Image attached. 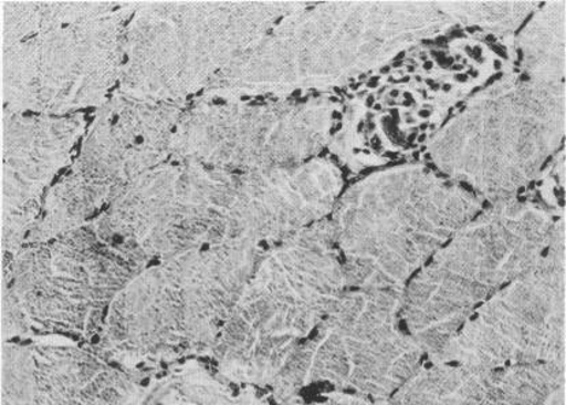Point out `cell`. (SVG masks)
Segmentation results:
<instances>
[{
	"mask_svg": "<svg viewBox=\"0 0 566 405\" xmlns=\"http://www.w3.org/2000/svg\"><path fill=\"white\" fill-rule=\"evenodd\" d=\"M481 211V199L434 167L402 165L364 177L328 218L346 285L403 291Z\"/></svg>",
	"mask_w": 566,
	"mask_h": 405,
	"instance_id": "3957f363",
	"label": "cell"
},
{
	"mask_svg": "<svg viewBox=\"0 0 566 405\" xmlns=\"http://www.w3.org/2000/svg\"><path fill=\"white\" fill-rule=\"evenodd\" d=\"M343 193L338 166L323 156L235 175L229 241L251 242L268 251L331 218Z\"/></svg>",
	"mask_w": 566,
	"mask_h": 405,
	"instance_id": "5bb4252c",
	"label": "cell"
},
{
	"mask_svg": "<svg viewBox=\"0 0 566 405\" xmlns=\"http://www.w3.org/2000/svg\"><path fill=\"white\" fill-rule=\"evenodd\" d=\"M565 230L517 279L479 305L429 362L501 368L566 363Z\"/></svg>",
	"mask_w": 566,
	"mask_h": 405,
	"instance_id": "4fadbf2b",
	"label": "cell"
},
{
	"mask_svg": "<svg viewBox=\"0 0 566 405\" xmlns=\"http://www.w3.org/2000/svg\"><path fill=\"white\" fill-rule=\"evenodd\" d=\"M452 25L442 3H302L205 96L281 100L334 89Z\"/></svg>",
	"mask_w": 566,
	"mask_h": 405,
	"instance_id": "6da1fadb",
	"label": "cell"
},
{
	"mask_svg": "<svg viewBox=\"0 0 566 405\" xmlns=\"http://www.w3.org/2000/svg\"><path fill=\"white\" fill-rule=\"evenodd\" d=\"M264 252L227 241L148 264L109 304L97 354L126 370L211 355Z\"/></svg>",
	"mask_w": 566,
	"mask_h": 405,
	"instance_id": "7a4b0ae2",
	"label": "cell"
},
{
	"mask_svg": "<svg viewBox=\"0 0 566 405\" xmlns=\"http://www.w3.org/2000/svg\"><path fill=\"white\" fill-rule=\"evenodd\" d=\"M539 6L536 2L442 3L453 24L479 27L502 33L515 32Z\"/></svg>",
	"mask_w": 566,
	"mask_h": 405,
	"instance_id": "7402d4cb",
	"label": "cell"
},
{
	"mask_svg": "<svg viewBox=\"0 0 566 405\" xmlns=\"http://www.w3.org/2000/svg\"><path fill=\"white\" fill-rule=\"evenodd\" d=\"M118 193L112 185L80 175L71 167L44 195L22 247L48 242L96 221Z\"/></svg>",
	"mask_w": 566,
	"mask_h": 405,
	"instance_id": "d6986e66",
	"label": "cell"
},
{
	"mask_svg": "<svg viewBox=\"0 0 566 405\" xmlns=\"http://www.w3.org/2000/svg\"><path fill=\"white\" fill-rule=\"evenodd\" d=\"M565 84L516 80L473 100L443 126L429 153L436 170L481 200L516 198L565 135Z\"/></svg>",
	"mask_w": 566,
	"mask_h": 405,
	"instance_id": "52a82bcc",
	"label": "cell"
},
{
	"mask_svg": "<svg viewBox=\"0 0 566 405\" xmlns=\"http://www.w3.org/2000/svg\"><path fill=\"white\" fill-rule=\"evenodd\" d=\"M0 405H34L32 349L15 343H3Z\"/></svg>",
	"mask_w": 566,
	"mask_h": 405,
	"instance_id": "603a6c76",
	"label": "cell"
},
{
	"mask_svg": "<svg viewBox=\"0 0 566 405\" xmlns=\"http://www.w3.org/2000/svg\"><path fill=\"white\" fill-rule=\"evenodd\" d=\"M235 175L169 159L119 190L97 235L151 264L229 241Z\"/></svg>",
	"mask_w": 566,
	"mask_h": 405,
	"instance_id": "7c38bea8",
	"label": "cell"
},
{
	"mask_svg": "<svg viewBox=\"0 0 566 405\" xmlns=\"http://www.w3.org/2000/svg\"><path fill=\"white\" fill-rule=\"evenodd\" d=\"M565 366L483 368L426 361L382 405H535L565 384Z\"/></svg>",
	"mask_w": 566,
	"mask_h": 405,
	"instance_id": "e0dca14e",
	"label": "cell"
},
{
	"mask_svg": "<svg viewBox=\"0 0 566 405\" xmlns=\"http://www.w3.org/2000/svg\"><path fill=\"white\" fill-rule=\"evenodd\" d=\"M302 3L137 4L126 25L119 91L187 103Z\"/></svg>",
	"mask_w": 566,
	"mask_h": 405,
	"instance_id": "8992f818",
	"label": "cell"
},
{
	"mask_svg": "<svg viewBox=\"0 0 566 405\" xmlns=\"http://www.w3.org/2000/svg\"><path fill=\"white\" fill-rule=\"evenodd\" d=\"M85 129L83 114H3L2 247L20 251L54 178Z\"/></svg>",
	"mask_w": 566,
	"mask_h": 405,
	"instance_id": "2e32d148",
	"label": "cell"
},
{
	"mask_svg": "<svg viewBox=\"0 0 566 405\" xmlns=\"http://www.w3.org/2000/svg\"><path fill=\"white\" fill-rule=\"evenodd\" d=\"M187 103L148 100L117 90L86 132L72 169L123 189L171 156Z\"/></svg>",
	"mask_w": 566,
	"mask_h": 405,
	"instance_id": "9a60e30c",
	"label": "cell"
},
{
	"mask_svg": "<svg viewBox=\"0 0 566 405\" xmlns=\"http://www.w3.org/2000/svg\"><path fill=\"white\" fill-rule=\"evenodd\" d=\"M402 298L396 289H346L271 387L276 401L315 384L379 405L389 401L426 362L402 326Z\"/></svg>",
	"mask_w": 566,
	"mask_h": 405,
	"instance_id": "30bf717a",
	"label": "cell"
},
{
	"mask_svg": "<svg viewBox=\"0 0 566 405\" xmlns=\"http://www.w3.org/2000/svg\"><path fill=\"white\" fill-rule=\"evenodd\" d=\"M535 405H566V386L559 385L556 390L548 393L545 398Z\"/></svg>",
	"mask_w": 566,
	"mask_h": 405,
	"instance_id": "d4e9b609",
	"label": "cell"
},
{
	"mask_svg": "<svg viewBox=\"0 0 566 405\" xmlns=\"http://www.w3.org/2000/svg\"><path fill=\"white\" fill-rule=\"evenodd\" d=\"M348 285L331 219L263 253L211 356L237 385L273 387Z\"/></svg>",
	"mask_w": 566,
	"mask_h": 405,
	"instance_id": "277c9868",
	"label": "cell"
},
{
	"mask_svg": "<svg viewBox=\"0 0 566 405\" xmlns=\"http://www.w3.org/2000/svg\"><path fill=\"white\" fill-rule=\"evenodd\" d=\"M565 2L543 3L517 39L525 77L539 83H564L565 54Z\"/></svg>",
	"mask_w": 566,
	"mask_h": 405,
	"instance_id": "ffe728a7",
	"label": "cell"
},
{
	"mask_svg": "<svg viewBox=\"0 0 566 405\" xmlns=\"http://www.w3.org/2000/svg\"><path fill=\"white\" fill-rule=\"evenodd\" d=\"M137 4L78 3L66 19L2 48L4 112L81 114L119 89Z\"/></svg>",
	"mask_w": 566,
	"mask_h": 405,
	"instance_id": "9c48e42d",
	"label": "cell"
},
{
	"mask_svg": "<svg viewBox=\"0 0 566 405\" xmlns=\"http://www.w3.org/2000/svg\"><path fill=\"white\" fill-rule=\"evenodd\" d=\"M282 405H379L371 401H368L366 397L352 395V393L335 391L332 393H327V395H322L319 397L314 398V401H302V398H297L294 401L293 398H289V401L283 402Z\"/></svg>",
	"mask_w": 566,
	"mask_h": 405,
	"instance_id": "cb8c5ba5",
	"label": "cell"
},
{
	"mask_svg": "<svg viewBox=\"0 0 566 405\" xmlns=\"http://www.w3.org/2000/svg\"><path fill=\"white\" fill-rule=\"evenodd\" d=\"M337 118V104L327 97L203 96L185 108L171 156L232 175L304 164L327 148Z\"/></svg>",
	"mask_w": 566,
	"mask_h": 405,
	"instance_id": "8fae6325",
	"label": "cell"
},
{
	"mask_svg": "<svg viewBox=\"0 0 566 405\" xmlns=\"http://www.w3.org/2000/svg\"><path fill=\"white\" fill-rule=\"evenodd\" d=\"M143 405H256L250 393L235 397L201 368H185L149 393Z\"/></svg>",
	"mask_w": 566,
	"mask_h": 405,
	"instance_id": "44dd1931",
	"label": "cell"
},
{
	"mask_svg": "<svg viewBox=\"0 0 566 405\" xmlns=\"http://www.w3.org/2000/svg\"><path fill=\"white\" fill-rule=\"evenodd\" d=\"M147 266L103 240L94 222L3 253V341L32 330L97 340L114 298Z\"/></svg>",
	"mask_w": 566,
	"mask_h": 405,
	"instance_id": "ba28073f",
	"label": "cell"
},
{
	"mask_svg": "<svg viewBox=\"0 0 566 405\" xmlns=\"http://www.w3.org/2000/svg\"><path fill=\"white\" fill-rule=\"evenodd\" d=\"M564 219L534 202L496 201L455 231L403 289V328L436 357L473 311L538 262Z\"/></svg>",
	"mask_w": 566,
	"mask_h": 405,
	"instance_id": "5b68a950",
	"label": "cell"
},
{
	"mask_svg": "<svg viewBox=\"0 0 566 405\" xmlns=\"http://www.w3.org/2000/svg\"><path fill=\"white\" fill-rule=\"evenodd\" d=\"M34 405H130L140 387L106 357L57 338L32 346Z\"/></svg>",
	"mask_w": 566,
	"mask_h": 405,
	"instance_id": "ac0fdd59",
	"label": "cell"
}]
</instances>
